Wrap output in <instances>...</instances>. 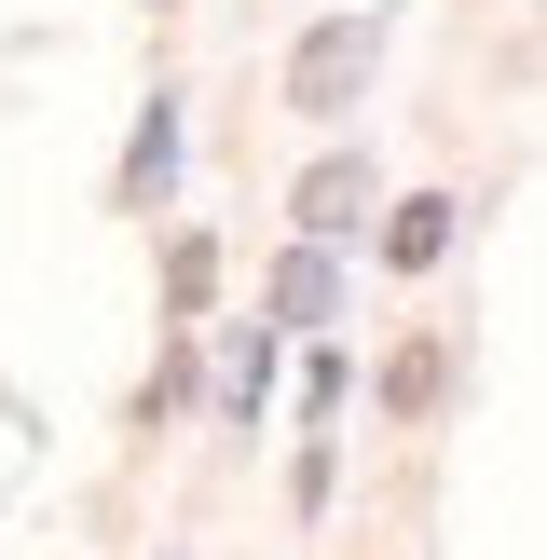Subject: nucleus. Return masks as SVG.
<instances>
[{
  "instance_id": "nucleus-4",
  "label": "nucleus",
  "mask_w": 547,
  "mask_h": 560,
  "mask_svg": "<svg viewBox=\"0 0 547 560\" xmlns=\"http://www.w3.org/2000/svg\"><path fill=\"white\" fill-rule=\"evenodd\" d=\"M452 191H410V206L397 219H383V273H438V260H452Z\"/></svg>"
},
{
  "instance_id": "nucleus-8",
  "label": "nucleus",
  "mask_w": 547,
  "mask_h": 560,
  "mask_svg": "<svg viewBox=\"0 0 547 560\" xmlns=\"http://www.w3.org/2000/svg\"><path fill=\"white\" fill-rule=\"evenodd\" d=\"M164 288H178V315H206V288H219V246H206V233H178V260H164Z\"/></svg>"
},
{
  "instance_id": "nucleus-2",
  "label": "nucleus",
  "mask_w": 547,
  "mask_h": 560,
  "mask_svg": "<svg viewBox=\"0 0 547 560\" xmlns=\"http://www.w3.org/2000/svg\"><path fill=\"white\" fill-rule=\"evenodd\" d=\"M288 219H301V233H315V246H342L356 219H370V151H328V164H301Z\"/></svg>"
},
{
  "instance_id": "nucleus-5",
  "label": "nucleus",
  "mask_w": 547,
  "mask_h": 560,
  "mask_svg": "<svg viewBox=\"0 0 547 560\" xmlns=\"http://www.w3.org/2000/svg\"><path fill=\"white\" fill-rule=\"evenodd\" d=\"M164 178H178V109H164V96H151V124H137V137H124V206H151V191H164Z\"/></svg>"
},
{
  "instance_id": "nucleus-6",
  "label": "nucleus",
  "mask_w": 547,
  "mask_h": 560,
  "mask_svg": "<svg viewBox=\"0 0 547 560\" xmlns=\"http://www.w3.org/2000/svg\"><path fill=\"white\" fill-rule=\"evenodd\" d=\"M260 397H274V342L246 328V342L219 355V410H233V424H260Z\"/></svg>"
},
{
  "instance_id": "nucleus-7",
  "label": "nucleus",
  "mask_w": 547,
  "mask_h": 560,
  "mask_svg": "<svg viewBox=\"0 0 547 560\" xmlns=\"http://www.w3.org/2000/svg\"><path fill=\"white\" fill-rule=\"evenodd\" d=\"M383 410H397V424L438 410V342H397V355H383Z\"/></svg>"
},
{
  "instance_id": "nucleus-1",
  "label": "nucleus",
  "mask_w": 547,
  "mask_h": 560,
  "mask_svg": "<svg viewBox=\"0 0 547 560\" xmlns=\"http://www.w3.org/2000/svg\"><path fill=\"white\" fill-rule=\"evenodd\" d=\"M370 69H383V14H315L288 42V109L301 124H342V109L370 96Z\"/></svg>"
},
{
  "instance_id": "nucleus-3",
  "label": "nucleus",
  "mask_w": 547,
  "mask_h": 560,
  "mask_svg": "<svg viewBox=\"0 0 547 560\" xmlns=\"http://www.w3.org/2000/svg\"><path fill=\"white\" fill-rule=\"evenodd\" d=\"M260 315H274V328H328V315H342V260H328V246L301 233L288 260H274V288H260Z\"/></svg>"
}]
</instances>
